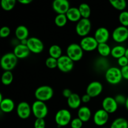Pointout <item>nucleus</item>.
<instances>
[{"label": "nucleus", "instance_id": "423d86ee", "mask_svg": "<svg viewBox=\"0 0 128 128\" xmlns=\"http://www.w3.org/2000/svg\"><path fill=\"white\" fill-rule=\"evenodd\" d=\"M84 51L80 44L77 43L70 44L66 49V55L74 62L79 61L83 56Z\"/></svg>", "mask_w": 128, "mask_h": 128}, {"label": "nucleus", "instance_id": "a18cd8bd", "mask_svg": "<svg viewBox=\"0 0 128 128\" xmlns=\"http://www.w3.org/2000/svg\"><path fill=\"white\" fill-rule=\"evenodd\" d=\"M125 56H126V58L128 59V48H126V52H125Z\"/></svg>", "mask_w": 128, "mask_h": 128}, {"label": "nucleus", "instance_id": "9b49d317", "mask_svg": "<svg viewBox=\"0 0 128 128\" xmlns=\"http://www.w3.org/2000/svg\"><path fill=\"white\" fill-rule=\"evenodd\" d=\"M27 46L31 52L41 53L44 50V44L40 39L36 37H31L28 39Z\"/></svg>", "mask_w": 128, "mask_h": 128}, {"label": "nucleus", "instance_id": "f257e3e1", "mask_svg": "<svg viewBox=\"0 0 128 128\" xmlns=\"http://www.w3.org/2000/svg\"><path fill=\"white\" fill-rule=\"evenodd\" d=\"M105 78L107 82L111 84H119L122 79L121 69L114 66L108 68L105 72Z\"/></svg>", "mask_w": 128, "mask_h": 128}, {"label": "nucleus", "instance_id": "6ab92c4d", "mask_svg": "<svg viewBox=\"0 0 128 128\" xmlns=\"http://www.w3.org/2000/svg\"><path fill=\"white\" fill-rule=\"evenodd\" d=\"M78 118L83 122H88L91 119L92 113L91 111L87 106H81L78 110Z\"/></svg>", "mask_w": 128, "mask_h": 128}, {"label": "nucleus", "instance_id": "ddd939ff", "mask_svg": "<svg viewBox=\"0 0 128 128\" xmlns=\"http://www.w3.org/2000/svg\"><path fill=\"white\" fill-rule=\"evenodd\" d=\"M16 112L19 118L22 120H26L31 116L32 110L30 105L27 102L22 101L18 104Z\"/></svg>", "mask_w": 128, "mask_h": 128}, {"label": "nucleus", "instance_id": "f03ea898", "mask_svg": "<svg viewBox=\"0 0 128 128\" xmlns=\"http://www.w3.org/2000/svg\"><path fill=\"white\" fill-rule=\"evenodd\" d=\"M54 91L52 88L48 85H42L38 88L34 92V96L38 101L46 102L52 98Z\"/></svg>", "mask_w": 128, "mask_h": 128}, {"label": "nucleus", "instance_id": "2eb2a0df", "mask_svg": "<svg viewBox=\"0 0 128 128\" xmlns=\"http://www.w3.org/2000/svg\"><path fill=\"white\" fill-rule=\"evenodd\" d=\"M109 113L103 109H100L95 112L93 115V121L98 126H103L109 120Z\"/></svg>", "mask_w": 128, "mask_h": 128}, {"label": "nucleus", "instance_id": "9d476101", "mask_svg": "<svg viewBox=\"0 0 128 128\" xmlns=\"http://www.w3.org/2000/svg\"><path fill=\"white\" fill-rule=\"evenodd\" d=\"M112 38L115 42L121 43L128 39V28L123 26H120L113 30Z\"/></svg>", "mask_w": 128, "mask_h": 128}, {"label": "nucleus", "instance_id": "bb28decb", "mask_svg": "<svg viewBox=\"0 0 128 128\" xmlns=\"http://www.w3.org/2000/svg\"><path fill=\"white\" fill-rule=\"evenodd\" d=\"M80 10V14L81 15L82 18L89 19L91 16V10L90 6L87 3H81L80 4L78 7Z\"/></svg>", "mask_w": 128, "mask_h": 128}, {"label": "nucleus", "instance_id": "a19ab883", "mask_svg": "<svg viewBox=\"0 0 128 128\" xmlns=\"http://www.w3.org/2000/svg\"><path fill=\"white\" fill-rule=\"evenodd\" d=\"M72 93H73V92H72V91H71L70 89H68V88L64 89V90L62 91V96H63L64 98H66L67 99L69 97H70V96H71Z\"/></svg>", "mask_w": 128, "mask_h": 128}, {"label": "nucleus", "instance_id": "f8f14e48", "mask_svg": "<svg viewBox=\"0 0 128 128\" xmlns=\"http://www.w3.org/2000/svg\"><path fill=\"white\" fill-rule=\"evenodd\" d=\"M103 90V86L101 82L98 81H94L90 82L86 88V94L90 97L95 98L100 95Z\"/></svg>", "mask_w": 128, "mask_h": 128}, {"label": "nucleus", "instance_id": "1a4fd4ad", "mask_svg": "<svg viewBox=\"0 0 128 128\" xmlns=\"http://www.w3.org/2000/svg\"><path fill=\"white\" fill-rule=\"evenodd\" d=\"M74 61L67 55H62L58 59V68L63 72H69L74 68Z\"/></svg>", "mask_w": 128, "mask_h": 128}, {"label": "nucleus", "instance_id": "79ce46f5", "mask_svg": "<svg viewBox=\"0 0 128 128\" xmlns=\"http://www.w3.org/2000/svg\"><path fill=\"white\" fill-rule=\"evenodd\" d=\"M91 98L88 94L86 93L84 95H82V96L81 97V101L84 103H87V102H89L91 101Z\"/></svg>", "mask_w": 128, "mask_h": 128}, {"label": "nucleus", "instance_id": "c756f323", "mask_svg": "<svg viewBox=\"0 0 128 128\" xmlns=\"http://www.w3.org/2000/svg\"><path fill=\"white\" fill-rule=\"evenodd\" d=\"M13 81V74L11 71H5L1 76V82L5 86H8Z\"/></svg>", "mask_w": 128, "mask_h": 128}, {"label": "nucleus", "instance_id": "dca6fc26", "mask_svg": "<svg viewBox=\"0 0 128 128\" xmlns=\"http://www.w3.org/2000/svg\"><path fill=\"white\" fill-rule=\"evenodd\" d=\"M52 7L58 14H66L71 8L70 2L68 0H55L52 2Z\"/></svg>", "mask_w": 128, "mask_h": 128}, {"label": "nucleus", "instance_id": "f704fd0d", "mask_svg": "<svg viewBox=\"0 0 128 128\" xmlns=\"http://www.w3.org/2000/svg\"><path fill=\"white\" fill-rule=\"evenodd\" d=\"M83 122L78 118H75L71 120L70 126L71 128H82Z\"/></svg>", "mask_w": 128, "mask_h": 128}, {"label": "nucleus", "instance_id": "cd10ccee", "mask_svg": "<svg viewBox=\"0 0 128 128\" xmlns=\"http://www.w3.org/2000/svg\"><path fill=\"white\" fill-rule=\"evenodd\" d=\"M110 128H128V121L124 118H118L112 121Z\"/></svg>", "mask_w": 128, "mask_h": 128}, {"label": "nucleus", "instance_id": "7ed1b4c3", "mask_svg": "<svg viewBox=\"0 0 128 128\" xmlns=\"http://www.w3.org/2000/svg\"><path fill=\"white\" fill-rule=\"evenodd\" d=\"M18 58L13 52H8L2 56L0 64L2 70L5 71H11L16 66Z\"/></svg>", "mask_w": 128, "mask_h": 128}, {"label": "nucleus", "instance_id": "aec40b11", "mask_svg": "<svg viewBox=\"0 0 128 128\" xmlns=\"http://www.w3.org/2000/svg\"><path fill=\"white\" fill-rule=\"evenodd\" d=\"M81 102H82L81 98L80 97V95L76 93H72L70 97L67 99L68 105L70 108L72 110L80 108Z\"/></svg>", "mask_w": 128, "mask_h": 128}, {"label": "nucleus", "instance_id": "4c0bfd02", "mask_svg": "<svg viewBox=\"0 0 128 128\" xmlns=\"http://www.w3.org/2000/svg\"><path fill=\"white\" fill-rule=\"evenodd\" d=\"M126 98H126L122 94H118L116 95L114 98L115 100H116V101L117 102V103L118 104V105H125V103H126Z\"/></svg>", "mask_w": 128, "mask_h": 128}, {"label": "nucleus", "instance_id": "ea45409f", "mask_svg": "<svg viewBox=\"0 0 128 128\" xmlns=\"http://www.w3.org/2000/svg\"><path fill=\"white\" fill-rule=\"evenodd\" d=\"M121 74H122V78L128 80V65L121 68Z\"/></svg>", "mask_w": 128, "mask_h": 128}, {"label": "nucleus", "instance_id": "20e7f679", "mask_svg": "<svg viewBox=\"0 0 128 128\" xmlns=\"http://www.w3.org/2000/svg\"><path fill=\"white\" fill-rule=\"evenodd\" d=\"M32 113L36 119H44L48 113V108L45 102L36 100L31 106Z\"/></svg>", "mask_w": 128, "mask_h": 128}, {"label": "nucleus", "instance_id": "e433bc0d", "mask_svg": "<svg viewBox=\"0 0 128 128\" xmlns=\"http://www.w3.org/2000/svg\"><path fill=\"white\" fill-rule=\"evenodd\" d=\"M34 128H46V122L44 119H36L34 122Z\"/></svg>", "mask_w": 128, "mask_h": 128}, {"label": "nucleus", "instance_id": "393cba45", "mask_svg": "<svg viewBox=\"0 0 128 128\" xmlns=\"http://www.w3.org/2000/svg\"><path fill=\"white\" fill-rule=\"evenodd\" d=\"M111 48L110 45L106 43H100L98 46V52L102 57L106 58L111 54Z\"/></svg>", "mask_w": 128, "mask_h": 128}, {"label": "nucleus", "instance_id": "b1692460", "mask_svg": "<svg viewBox=\"0 0 128 128\" xmlns=\"http://www.w3.org/2000/svg\"><path fill=\"white\" fill-rule=\"evenodd\" d=\"M126 48L122 45H116L114 46L111 50V55L113 58L119 59L125 55Z\"/></svg>", "mask_w": 128, "mask_h": 128}, {"label": "nucleus", "instance_id": "49530a36", "mask_svg": "<svg viewBox=\"0 0 128 128\" xmlns=\"http://www.w3.org/2000/svg\"></svg>", "mask_w": 128, "mask_h": 128}, {"label": "nucleus", "instance_id": "a878e982", "mask_svg": "<svg viewBox=\"0 0 128 128\" xmlns=\"http://www.w3.org/2000/svg\"><path fill=\"white\" fill-rule=\"evenodd\" d=\"M48 52L50 57L54 58H56L57 60L62 55V49L58 44L51 45L49 48Z\"/></svg>", "mask_w": 128, "mask_h": 128}, {"label": "nucleus", "instance_id": "c03bdc74", "mask_svg": "<svg viewBox=\"0 0 128 128\" xmlns=\"http://www.w3.org/2000/svg\"><path fill=\"white\" fill-rule=\"evenodd\" d=\"M125 106H126V108L127 109V110L128 111V96L126 98V103H125Z\"/></svg>", "mask_w": 128, "mask_h": 128}, {"label": "nucleus", "instance_id": "37998d69", "mask_svg": "<svg viewBox=\"0 0 128 128\" xmlns=\"http://www.w3.org/2000/svg\"><path fill=\"white\" fill-rule=\"evenodd\" d=\"M18 2L22 4H28L32 2V0H19Z\"/></svg>", "mask_w": 128, "mask_h": 128}, {"label": "nucleus", "instance_id": "473e14b6", "mask_svg": "<svg viewBox=\"0 0 128 128\" xmlns=\"http://www.w3.org/2000/svg\"><path fill=\"white\" fill-rule=\"evenodd\" d=\"M119 21L121 26L128 27V11H123L120 12L119 15Z\"/></svg>", "mask_w": 128, "mask_h": 128}, {"label": "nucleus", "instance_id": "5701e85b", "mask_svg": "<svg viewBox=\"0 0 128 128\" xmlns=\"http://www.w3.org/2000/svg\"><path fill=\"white\" fill-rule=\"evenodd\" d=\"M15 36L17 40L20 41L24 40H28L29 36V30L24 25H20L15 30Z\"/></svg>", "mask_w": 128, "mask_h": 128}, {"label": "nucleus", "instance_id": "4468645a", "mask_svg": "<svg viewBox=\"0 0 128 128\" xmlns=\"http://www.w3.org/2000/svg\"><path fill=\"white\" fill-rule=\"evenodd\" d=\"M102 109L106 111L108 113L112 114L117 111L118 104L114 98L107 96L102 100Z\"/></svg>", "mask_w": 128, "mask_h": 128}, {"label": "nucleus", "instance_id": "58836bf2", "mask_svg": "<svg viewBox=\"0 0 128 128\" xmlns=\"http://www.w3.org/2000/svg\"><path fill=\"white\" fill-rule=\"evenodd\" d=\"M118 64L121 66V68L128 65V59L125 56L118 59Z\"/></svg>", "mask_w": 128, "mask_h": 128}, {"label": "nucleus", "instance_id": "4be33fe9", "mask_svg": "<svg viewBox=\"0 0 128 128\" xmlns=\"http://www.w3.org/2000/svg\"><path fill=\"white\" fill-rule=\"evenodd\" d=\"M15 107L14 102L10 98H4L0 102V109L4 113H10L12 112Z\"/></svg>", "mask_w": 128, "mask_h": 128}, {"label": "nucleus", "instance_id": "7c9ffc66", "mask_svg": "<svg viewBox=\"0 0 128 128\" xmlns=\"http://www.w3.org/2000/svg\"><path fill=\"white\" fill-rule=\"evenodd\" d=\"M68 20L66 14H59L56 16L54 18V22L58 27H64L67 23Z\"/></svg>", "mask_w": 128, "mask_h": 128}, {"label": "nucleus", "instance_id": "0eeeda50", "mask_svg": "<svg viewBox=\"0 0 128 128\" xmlns=\"http://www.w3.org/2000/svg\"><path fill=\"white\" fill-rule=\"evenodd\" d=\"M76 32L78 35L84 38L88 36L91 30V22L90 19L81 18L76 25Z\"/></svg>", "mask_w": 128, "mask_h": 128}, {"label": "nucleus", "instance_id": "f3484780", "mask_svg": "<svg viewBox=\"0 0 128 128\" xmlns=\"http://www.w3.org/2000/svg\"><path fill=\"white\" fill-rule=\"evenodd\" d=\"M110 31L106 28L100 27L96 30L94 37L99 44L106 43L110 38Z\"/></svg>", "mask_w": 128, "mask_h": 128}, {"label": "nucleus", "instance_id": "c85d7f7f", "mask_svg": "<svg viewBox=\"0 0 128 128\" xmlns=\"http://www.w3.org/2000/svg\"><path fill=\"white\" fill-rule=\"evenodd\" d=\"M111 6L119 11H123L127 6V2L125 0H110Z\"/></svg>", "mask_w": 128, "mask_h": 128}, {"label": "nucleus", "instance_id": "6e6552de", "mask_svg": "<svg viewBox=\"0 0 128 128\" xmlns=\"http://www.w3.org/2000/svg\"><path fill=\"white\" fill-rule=\"evenodd\" d=\"M80 44L84 51L91 52L97 50L99 43L94 36H87L81 39Z\"/></svg>", "mask_w": 128, "mask_h": 128}, {"label": "nucleus", "instance_id": "a211bd4d", "mask_svg": "<svg viewBox=\"0 0 128 128\" xmlns=\"http://www.w3.org/2000/svg\"><path fill=\"white\" fill-rule=\"evenodd\" d=\"M30 50L27 45H24L20 43L15 46L13 50V53L18 59H24L28 57L30 54Z\"/></svg>", "mask_w": 128, "mask_h": 128}, {"label": "nucleus", "instance_id": "72a5a7b5", "mask_svg": "<svg viewBox=\"0 0 128 128\" xmlns=\"http://www.w3.org/2000/svg\"><path fill=\"white\" fill-rule=\"evenodd\" d=\"M45 64L48 68L54 69L56 68H58V60L50 56L46 60Z\"/></svg>", "mask_w": 128, "mask_h": 128}, {"label": "nucleus", "instance_id": "412c9836", "mask_svg": "<svg viewBox=\"0 0 128 128\" xmlns=\"http://www.w3.org/2000/svg\"><path fill=\"white\" fill-rule=\"evenodd\" d=\"M67 18L71 22H78L82 17L78 8L71 7L66 13Z\"/></svg>", "mask_w": 128, "mask_h": 128}, {"label": "nucleus", "instance_id": "c9c22d12", "mask_svg": "<svg viewBox=\"0 0 128 128\" xmlns=\"http://www.w3.org/2000/svg\"><path fill=\"white\" fill-rule=\"evenodd\" d=\"M11 33V29L7 26H2L0 29V37L2 38H5L10 36Z\"/></svg>", "mask_w": 128, "mask_h": 128}, {"label": "nucleus", "instance_id": "39448f33", "mask_svg": "<svg viewBox=\"0 0 128 128\" xmlns=\"http://www.w3.org/2000/svg\"><path fill=\"white\" fill-rule=\"evenodd\" d=\"M54 120L59 127H63L70 124L72 120V116L69 110L66 109H61L56 113Z\"/></svg>", "mask_w": 128, "mask_h": 128}, {"label": "nucleus", "instance_id": "2f4dec72", "mask_svg": "<svg viewBox=\"0 0 128 128\" xmlns=\"http://www.w3.org/2000/svg\"><path fill=\"white\" fill-rule=\"evenodd\" d=\"M16 2V0H2L1 1V6L2 10L10 11L14 8Z\"/></svg>", "mask_w": 128, "mask_h": 128}]
</instances>
